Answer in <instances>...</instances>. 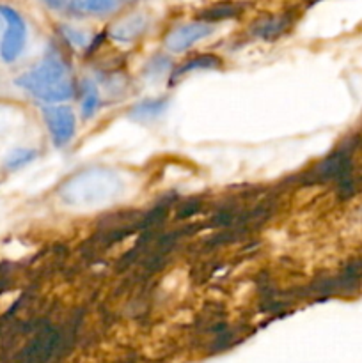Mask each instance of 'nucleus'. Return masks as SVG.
Instances as JSON below:
<instances>
[{"label": "nucleus", "mask_w": 362, "mask_h": 363, "mask_svg": "<svg viewBox=\"0 0 362 363\" xmlns=\"http://www.w3.org/2000/svg\"><path fill=\"white\" fill-rule=\"evenodd\" d=\"M38 158V151L35 149H14L7 155L6 158V169L7 170H18L21 167H27Z\"/></svg>", "instance_id": "nucleus-11"}, {"label": "nucleus", "mask_w": 362, "mask_h": 363, "mask_svg": "<svg viewBox=\"0 0 362 363\" xmlns=\"http://www.w3.org/2000/svg\"><path fill=\"white\" fill-rule=\"evenodd\" d=\"M85 11L91 14H106L116 9L117 0H84Z\"/></svg>", "instance_id": "nucleus-16"}, {"label": "nucleus", "mask_w": 362, "mask_h": 363, "mask_svg": "<svg viewBox=\"0 0 362 363\" xmlns=\"http://www.w3.org/2000/svg\"><path fill=\"white\" fill-rule=\"evenodd\" d=\"M167 108H169V98L142 99L131 108L130 117L137 123H149V121H155L160 116H163Z\"/></svg>", "instance_id": "nucleus-7"}, {"label": "nucleus", "mask_w": 362, "mask_h": 363, "mask_svg": "<svg viewBox=\"0 0 362 363\" xmlns=\"http://www.w3.org/2000/svg\"><path fill=\"white\" fill-rule=\"evenodd\" d=\"M60 34L64 35V39H66L67 43H71V45L75 46H80V48L89 43V35L85 34L84 30L70 27V25H62V27H60Z\"/></svg>", "instance_id": "nucleus-14"}, {"label": "nucleus", "mask_w": 362, "mask_h": 363, "mask_svg": "<svg viewBox=\"0 0 362 363\" xmlns=\"http://www.w3.org/2000/svg\"><path fill=\"white\" fill-rule=\"evenodd\" d=\"M2 23H4V20H2V16H0V27H2Z\"/></svg>", "instance_id": "nucleus-17"}, {"label": "nucleus", "mask_w": 362, "mask_h": 363, "mask_svg": "<svg viewBox=\"0 0 362 363\" xmlns=\"http://www.w3.org/2000/svg\"><path fill=\"white\" fill-rule=\"evenodd\" d=\"M240 14V7L231 6V4H226V6H216L208 9V13L202 14V20L204 21H219V20H227V18H233Z\"/></svg>", "instance_id": "nucleus-13"}, {"label": "nucleus", "mask_w": 362, "mask_h": 363, "mask_svg": "<svg viewBox=\"0 0 362 363\" xmlns=\"http://www.w3.org/2000/svg\"><path fill=\"white\" fill-rule=\"evenodd\" d=\"M99 105H102V96H99L98 85L92 80H85L82 84V98H80V108H82V117L84 119H91L92 116H96Z\"/></svg>", "instance_id": "nucleus-9"}, {"label": "nucleus", "mask_w": 362, "mask_h": 363, "mask_svg": "<svg viewBox=\"0 0 362 363\" xmlns=\"http://www.w3.org/2000/svg\"><path fill=\"white\" fill-rule=\"evenodd\" d=\"M16 85L31 92L39 101L48 105L64 103L75 96V84L70 78V67L62 57L48 52L32 69L16 78Z\"/></svg>", "instance_id": "nucleus-1"}, {"label": "nucleus", "mask_w": 362, "mask_h": 363, "mask_svg": "<svg viewBox=\"0 0 362 363\" xmlns=\"http://www.w3.org/2000/svg\"><path fill=\"white\" fill-rule=\"evenodd\" d=\"M45 4L52 11L67 16H82L85 11L84 0H45Z\"/></svg>", "instance_id": "nucleus-12"}, {"label": "nucleus", "mask_w": 362, "mask_h": 363, "mask_svg": "<svg viewBox=\"0 0 362 363\" xmlns=\"http://www.w3.org/2000/svg\"><path fill=\"white\" fill-rule=\"evenodd\" d=\"M123 190V181L114 170L96 167L82 170L66 181L59 195L64 204L73 208H94L112 201Z\"/></svg>", "instance_id": "nucleus-2"}, {"label": "nucleus", "mask_w": 362, "mask_h": 363, "mask_svg": "<svg viewBox=\"0 0 362 363\" xmlns=\"http://www.w3.org/2000/svg\"><path fill=\"white\" fill-rule=\"evenodd\" d=\"M170 66V59L167 55H156L155 59H151V62L146 66V74L149 78H158L162 77L167 71V67Z\"/></svg>", "instance_id": "nucleus-15"}, {"label": "nucleus", "mask_w": 362, "mask_h": 363, "mask_svg": "<svg viewBox=\"0 0 362 363\" xmlns=\"http://www.w3.org/2000/svg\"><path fill=\"white\" fill-rule=\"evenodd\" d=\"M148 27V20L142 14H133V16L124 18L123 21L116 25V27L110 30L114 41L117 43H131L135 39H138L142 35V32Z\"/></svg>", "instance_id": "nucleus-6"}, {"label": "nucleus", "mask_w": 362, "mask_h": 363, "mask_svg": "<svg viewBox=\"0 0 362 363\" xmlns=\"http://www.w3.org/2000/svg\"><path fill=\"white\" fill-rule=\"evenodd\" d=\"M43 117L48 128V133L55 147H64L73 140L77 133V117L73 110L66 105H48L43 108Z\"/></svg>", "instance_id": "nucleus-4"}, {"label": "nucleus", "mask_w": 362, "mask_h": 363, "mask_svg": "<svg viewBox=\"0 0 362 363\" xmlns=\"http://www.w3.org/2000/svg\"><path fill=\"white\" fill-rule=\"evenodd\" d=\"M213 30H215V27L209 21H192V23L180 25V27H176L172 32L167 34L165 48L170 53L187 52L195 43L212 35Z\"/></svg>", "instance_id": "nucleus-5"}, {"label": "nucleus", "mask_w": 362, "mask_h": 363, "mask_svg": "<svg viewBox=\"0 0 362 363\" xmlns=\"http://www.w3.org/2000/svg\"><path fill=\"white\" fill-rule=\"evenodd\" d=\"M0 16L6 23V32L0 41V57L4 62L11 64L23 53L27 43V25L21 14L9 6H0Z\"/></svg>", "instance_id": "nucleus-3"}, {"label": "nucleus", "mask_w": 362, "mask_h": 363, "mask_svg": "<svg viewBox=\"0 0 362 363\" xmlns=\"http://www.w3.org/2000/svg\"><path fill=\"white\" fill-rule=\"evenodd\" d=\"M220 64H222V60H220L216 55H212V53H206V55H197V57H194V59L187 60L183 66H180L176 71H174L172 82L176 80V78L185 77V74L194 73V71L216 69V67H220Z\"/></svg>", "instance_id": "nucleus-10"}, {"label": "nucleus", "mask_w": 362, "mask_h": 363, "mask_svg": "<svg viewBox=\"0 0 362 363\" xmlns=\"http://www.w3.org/2000/svg\"><path fill=\"white\" fill-rule=\"evenodd\" d=\"M287 27H290V20L286 16H270L259 20L252 28V34L263 41H275L286 32Z\"/></svg>", "instance_id": "nucleus-8"}]
</instances>
